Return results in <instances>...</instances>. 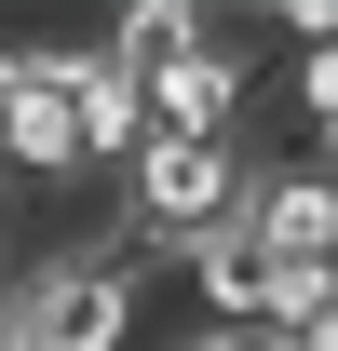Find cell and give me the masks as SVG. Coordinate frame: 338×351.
I'll list each match as a JSON object with an SVG mask.
<instances>
[{"mask_svg": "<svg viewBox=\"0 0 338 351\" xmlns=\"http://www.w3.org/2000/svg\"><path fill=\"white\" fill-rule=\"evenodd\" d=\"M190 351H284V338H230V324H203V338H190Z\"/></svg>", "mask_w": 338, "mask_h": 351, "instance_id": "obj_7", "label": "cell"}, {"mask_svg": "<svg viewBox=\"0 0 338 351\" xmlns=\"http://www.w3.org/2000/svg\"><path fill=\"white\" fill-rule=\"evenodd\" d=\"M0 162L14 176H95L82 162V108H68V54H27V95L0 122Z\"/></svg>", "mask_w": 338, "mask_h": 351, "instance_id": "obj_2", "label": "cell"}, {"mask_svg": "<svg viewBox=\"0 0 338 351\" xmlns=\"http://www.w3.org/2000/svg\"><path fill=\"white\" fill-rule=\"evenodd\" d=\"M176 270H190V298H203L230 338H271V284H284V270L257 257V230H216V243H190Z\"/></svg>", "mask_w": 338, "mask_h": 351, "instance_id": "obj_3", "label": "cell"}, {"mask_svg": "<svg viewBox=\"0 0 338 351\" xmlns=\"http://www.w3.org/2000/svg\"><path fill=\"white\" fill-rule=\"evenodd\" d=\"M149 284H163V243H68V257L14 270V351H135L149 324Z\"/></svg>", "mask_w": 338, "mask_h": 351, "instance_id": "obj_1", "label": "cell"}, {"mask_svg": "<svg viewBox=\"0 0 338 351\" xmlns=\"http://www.w3.org/2000/svg\"><path fill=\"white\" fill-rule=\"evenodd\" d=\"M14 95H27V41H0V122H14Z\"/></svg>", "mask_w": 338, "mask_h": 351, "instance_id": "obj_6", "label": "cell"}, {"mask_svg": "<svg viewBox=\"0 0 338 351\" xmlns=\"http://www.w3.org/2000/svg\"><path fill=\"white\" fill-rule=\"evenodd\" d=\"M68 108H82V162H122V176H135V149H149V95H135L95 41L68 54Z\"/></svg>", "mask_w": 338, "mask_h": 351, "instance_id": "obj_4", "label": "cell"}, {"mask_svg": "<svg viewBox=\"0 0 338 351\" xmlns=\"http://www.w3.org/2000/svg\"><path fill=\"white\" fill-rule=\"evenodd\" d=\"M95 54H109V68H122V82L149 95V82H176V68L203 54V14H176V0H135V14H122V27H109Z\"/></svg>", "mask_w": 338, "mask_h": 351, "instance_id": "obj_5", "label": "cell"}]
</instances>
